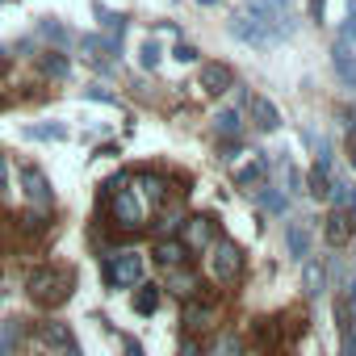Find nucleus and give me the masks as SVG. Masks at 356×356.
I'll return each mask as SVG.
<instances>
[{"label": "nucleus", "mask_w": 356, "mask_h": 356, "mask_svg": "<svg viewBox=\"0 0 356 356\" xmlns=\"http://www.w3.org/2000/svg\"><path fill=\"white\" fill-rule=\"evenodd\" d=\"M348 163L356 168V130H348Z\"/></svg>", "instance_id": "nucleus-35"}, {"label": "nucleus", "mask_w": 356, "mask_h": 356, "mask_svg": "<svg viewBox=\"0 0 356 356\" xmlns=\"http://www.w3.org/2000/svg\"><path fill=\"white\" fill-rule=\"evenodd\" d=\"M189 252L193 248H206V243H214V218H189V235L181 239Z\"/></svg>", "instance_id": "nucleus-11"}, {"label": "nucleus", "mask_w": 356, "mask_h": 356, "mask_svg": "<svg viewBox=\"0 0 356 356\" xmlns=\"http://www.w3.org/2000/svg\"><path fill=\"white\" fill-rule=\"evenodd\" d=\"M202 88H206L210 97H222L227 88H235L231 67H227V63H206V67H202Z\"/></svg>", "instance_id": "nucleus-8"}, {"label": "nucleus", "mask_w": 356, "mask_h": 356, "mask_svg": "<svg viewBox=\"0 0 356 356\" xmlns=\"http://www.w3.org/2000/svg\"><path fill=\"white\" fill-rule=\"evenodd\" d=\"M42 227H47V214H42V210H30V214L22 218V231H30V235H38Z\"/></svg>", "instance_id": "nucleus-28"}, {"label": "nucleus", "mask_w": 356, "mask_h": 356, "mask_svg": "<svg viewBox=\"0 0 356 356\" xmlns=\"http://www.w3.org/2000/svg\"><path fill=\"white\" fill-rule=\"evenodd\" d=\"M105 197H109L113 227H122V231H138V227L147 222V206L138 202V193H134V189H126V181H122V176L105 185Z\"/></svg>", "instance_id": "nucleus-3"}, {"label": "nucleus", "mask_w": 356, "mask_h": 356, "mask_svg": "<svg viewBox=\"0 0 356 356\" xmlns=\"http://www.w3.org/2000/svg\"><path fill=\"white\" fill-rule=\"evenodd\" d=\"M252 118H256V126H260V130H277V126H281L277 105H273V101H264V97H256V101H252Z\"/></svg>", "instance_id": "nucleus-14"}, {"label": "nucleus", "mask_w": 356, "mask_h": 356, "mask_svg": "<svg viewBox=\"0 0 356 356\" xmlns=\"http://www.w3.org/2000/svg\"><path fill=\"white\" fill-rule=\"evenodd\" d=\"M256 343H260L264 352H277L281 331H277V323H273V318H260V323H256Z\"/></svg>", "instance_id": "nucleus-18"}, {"label": "nucleus", "mask_w": 356, "mask_h": 356, "mask_svg": "<svg viewBox=\"0 0 356 356\" xmlns=\"http://www.w3.org/2000/svg\"><path fill=\"white\" fill-rule=\"evenodd\" d=\"M289 30H293V17L281 13L273 0H243V5L235 9V17H231V34H235L239 42L256 47V51L277 47Z\"/></svg>", "instance_id": "nucleus-1"}, {"label": "nucleus", "mask_w": 356, "mask_h": 356, "mask_svg": "<svg viewBox=\"0 0 356 356\" xmlns=\"http://www.w3.org/2000/svg\"><path fill=\"white\" fill-rule=\"evenodd\" d=\"M176 59H181V63H189V59H197V51H193V47H185V42H181V47H176Z\"/></svg>", "instance_id": "nucleus-34"}, {"label": "nucleus", "mask_w": 356, "mask_h": 356, "mask_svg": "<svg viewBox=\"0 0 356 356\" xmlns=\"http://www.w3.org/2000/svg\"><path fill=\"white\" fill-rule=\"evenodd\" d=\"M343 306H348V318H352V327H356V281H352V289H348V302H343Z\"/></svg>", "instance_id": "nucleus-32"}, {"label": "nucleus", "mask_w": 356, "mask_h": 356, "mask_svg": "<svg viewBox=\"0 0 356 356\" xmlns=\"http://www.w3.org/2000/svg\"><path fill=\"white\" fill-rule=\"evenodd\" d=\"M0 105H5V92H0Z\"/></svg>", "instance_id": "nucleus-39"}, {"label": "nucleus", "mask_w": 356, "mask_h": 356, "mask_svg": "<svg viewBox=\"0 0 356 356\" xmlns=\"http://www.w3.org/2000/svg\"><path fill=\"white\" fill-rule=\"evenodd\" d=\"M30 138H63V126H34Z\"/></svg>", "instance_id": "nucleus-29"}, {"label": "nucleus", "mask_w": 356, "mask_h": 356, "mask_svg": "<svg viewBox=\"0 0 356 356\" xmlns=\"http://www.w3.org/2000/svg\"><path fill=\"white\" fill-rule=\"evenodd\" d=\"M306 285H310V293H323V264L318 260H306Z\"/></svg>", "instance_id": "nucleus-27"}, {"label": "nucleus", "mask_w": 356, "mask_h": 356, "mask_svg": "<svg viewBox=\"0 0 356 356\" xmlns=\"http://www.w3.org/2000/svg\"><path fill=\"white\" fill-rule=\"evenodd\" d=\"M206 356H243V339L235 335V331H222L214 343H210V352Z\"/></svg>", "instance_id": "nucleus-16"}, {"label": "nucleus", "mask_w": 356, "mask_h": 356, "mask_svg": "<svg viewBox=\"0 0 356 356\" xmlns=\"http://www.w3.org/2000/svg\"><path fill=\"white\" fill-rule=\"evenodd\" d=\"M143 281V256L138 252H113L105 256V285L109 289H130Z\"/></svg>", "instance_id": "nucleus-4"}, {"label": "nucleus", "mask_w": 356, "mask_h": 356, "mask_svg": "<svg viewBox=\"0 0 356 356\" xmlns=\"http://www.w3.org/2000/svg\"><path fill=\"white\" fill-rule=\"evenodd\" d=\"M155 63H159V47L147 42V47H143V67H155Z\"/></svg>", "instance_id": "nucleus-31"}, {"label": "nucleus", "mask_w": 356, "mask_h": 356, "mask_svg": "<svg viewBox=\"0 0 356 356\" xmlns=\"http://www.w3.org/2000/svg\"><path fill=\"white\" fill-rule=\"evenodd\" d=\"M22 185H26V197H30L34 206H42V210H47V206L55 202V193H51V181H47V176H42L34 163H30V168H22Z\"/></svg>", "instance_id": "nucleus-7"}, {"label": "nucleus", "mask_w": 356, "mask_h": 356, "mask_svg": "<svg viewBox=\"0 0 356 356\" xmlns=\"http://www.w3.org/2000/svg\"><path fill=\"white\" fill-rule=\"evenodd\" d=\"M348 235H352V218H348V210H335L327 218V243H348Z\"/></svg>", "instance_id": "nucleus-15"}, {"label": "nucleus", "mask_w": 356, "mask_h": 356, "mask_svg": "<svg viewBox=\"0 0 356 356\" xmlns=\"http://www.w3.org/2000/svg\"><path fill=\"white\" fill-rule=\"evenodd\" d=\"M197 5H214V0H197Z\"/></svg>", "instance_id": "nucleus-38"}, {"label": "nucleus", "mask_w": 356, "mask_h": 356, "mask_svg": "<svg viewBox=\"0 0 356 356\" xmlns=\"http://www.w3.org/2000/svg\"><path fill=\"white\" fill-rule=\"evenodd\" d=\"M138 189H143V197H147L151 206H159V202H163V181H159V176H151V172H147V176H138Z\"/></svg>", "instance_id": "nucleus-22"}, {"label": "nucleus", "mask_w": 356, "mask_h": 356, "mask_svg": "<svg viewBox=\"0 0 356 356\" xmlns=\"http://www.w3.org/2000/svg\"><path fill=\"white\" fill-rule=\"evenodd\" d=\"M239 126H243V118H239L235 109H222V113L214 118V130H218V134H239Z\"/></svg>", "instance_id": "nucleus-24"}, {"label": "nucleus", "mask_w": 356, "mask_h": 356, "mask_svg": "<svg viewBox=\"0 0 356 356\" xmlns=\"http://www.w3.org/2000/svg\"><path fill=\"white\" fill-rule=\"evenodd\" d=\"M239 268H243V252H239L231 239H218V243L210 248V277L222 281V285H231V281L239 277Z\"/></svg>", "instance_id": "nucleus-5"}, {"label": "nucleus", "mask_w": 356, "mask_h": 356, "mask_svg": "<svg viewBox=\"0 0 356 356\" xmlns=\"http://www.w3.org/2000/svg\"><path fill=\"white\" fill-rule=\"evenodd\" d=\"M26 289H30V298L38 306H63L72 298V289H76V273L72 268H59V264H47V268H38L26 281Z\"/></svg>", "instance_id": "nucleus-2"}, {"label": "nucleus", "mask_w": 356, "mask_h": 356, "mask_svg": "<svg viewBox=\"0 0 356 356\" xmlns=\"http://www.w3.org/2000/svg\"><path fill=\"white\" fill-rule=\"evenodd\" d=\"M155 260H159L163 268H181V264L189 260V248H185L181 239H159V243H155Z\"/></svg>", "instance_id": "nucleus-10"}, {"label": "nucleus", "mask_w": 356, "mask_h": 356, "mask_svg": "<svg viewBox=\"0 0 356 356\" xmlns=\"http://www.w3.org/2000/svg\"><path fill=\"white\" fill-rule=\"evenodd\" d=\"M9 185V163H5V155H0V189Z\"/></svg>", "instance_id": "nucleus-36"}, {"label": "nucleus", "mask_w": 356, "mask_h": 356, "mask_svg": "<svg viewBox=\"0 0 356 356\" xmlns=\"http://www.w3.org/2000/svg\"><path fill=\"white\" fill-rule=\"evenodd\" d=\"M264 181H268V163H264L260 155H252L248 163L235 168V185H239V189H260Z\"/></svg>", "instance_id": "nucleus-9"}, {"label": "nucleus", "mask_w": 356, "mask_h": 356, "mask_svg": "<svg viewBox=\"0 0 356 356\" xmlns=\"http://www.w3.org/2000/svg\"><path fill=\"white\" fill-rule=\"evenodd\" d=\"M331 63H335V76L343 80V88H356V55H352V51H343V47L335 42Z\"/></svg>", "instance_id": "nucleus-12"}, {"label": "nucleus", "mask_w": 356, "mask_h": 356, "mask_svg": "<svg viewBox=\"0 0 356 356\" xmlns=\"http://www.w3.org/2000/svg\"><path fill=\"white\" fill-rule=\"evenodd\" d=\"M42 72L55 76V80H63V76H67V59H63L59 51H51V55H42Z\"/></svg>", "instance_id": "nucleus-25"}, {"label": "nucleus", "mask_w": 356, "mask_h": 356, "mask_svg": "<svg viewBox=\"0 0 356 356\" xmlns=\"http://www.w3.org/2000/svg\"><path fill=\"white\" fill-rule=\"evenodd\" d=\"M335 42H339L343 51H352V55H356V9H352V17L339 26V38H335Z\"/></svg>", "instance_id": "nucleus-26"}, {"label": "nucleus", "mask_w": 356, "mask_h": 356, "mask_svg": "<svg viewBox=\"0 0 356 356\" xmlns=\"http://www.w3.org/2000/svg\"><path fill=\"white\" fill-rule=\"evenodd\" d=\"M42 339H47L51 356H80L76 335H72V327H67V323H42Z\"/></svg>", "instance_id": "nucleus-6"}, {"label": "nucleus", "mask_w": 356, "mask_h": 356, "mask_svg": "<svg viewBox=\"0 0 356 356\" xmlns=\"http://www.w3.org/2000/svg\"><path fill=\"white\" fill-rule=\"evenodd\" d=\"M185 323H189L193 331L210 327V323H214V306H197V302H189V306H185Z\"/></svg>", "instance_id": "nucleus-20"}, {"label": "nucleus", "mask_w": 356, "mask_h": 356, "mask_svg": "<svg viewBox=\"0 0 356 356\" xmlns=\"http://www.w3.org/2000/svg\"><path fill=\"white\" fill-rule=\"evenodd\" d=\"M168 285H172L176 293H181V298H193V293H197V281H193V273H181V268H172Z\"/></svg>", "instance_id": "nucleus-21"}, {"label": "nucleus", "mask_w": 356, "mask_h": 356, "mask_svg": "<svg viewBox=\"0 0 356 356\" xmlns=\"http://www.w3.org/2000/svg\"><path fill=\"white\" fill-rule=\"evenodd\" d=\"M310 193H314V197H331V172H327V159H318L314 172H310Z\"/></svg>", "instance_id": "nucleus-19"}, {"label": "nucleus", "mask_w": 356, "mask_h": 356, "mask_svg": "<svg viewBox=\"0 0 356 356\" xmlns=\"http://www.w3.org/2000/svg\"><path fill=\"white\" fill-rule=\"evenodd\" d=\"M155 306H159V289H155V285H143V289L134 293V310H138V314H151Z\"/></svg>", "instance_id": "nucleus-23"}, {"label": "nucleus", "mask_w": 356, "mask_h": 356, "mask_svg": "<svg viewBox=\"0 0 356 356\" xmlns=\"http://www.w3.org/2000/svg\"><path fill=\"white\" fill-rule=\"evenodd\" d=\"M181 356H202V352H197V343H193V339H185V348H181Z\"/></svg>", "instance_id": "nucleus-37"}, {"label": "nucleus", "mask_w": 356, "mask_h": 356, "mask_svg": "<svg viewBox=\"0 0 356 356\" xmlns=\"http://www.w3.org/2000/svg\"><path fill=\"white\" fill-rule=\"evenodd\" d=\"M22 335H26V327H22L17 318H5V323H0V356H17Z\"/></svg>", "instance_id": "nucleus-13"}, {"label": "nucleus", "mask_w": 356, "mask_h": 356, "mask_svg": "<svg viewBox=\"0 0 356 356\" xmlns=\"http://www.w3.org/2000/svg\"><path fill=\"white\" fill-rule=\"evenodd\" d=\"M285 243H289V252H293L302 264L310 260V235H306L302 227H289V231H285Z\"/></svg>", "instance_id": "nucleus-17"}, {"label": "nucleus", "mask_w": 356, "mask_h": 356, "mask_svg": "<svg viewBox=\"0 0 356 356\" xmlns=\"http://www.w3.org/2000/svg\"><path fill=\"white\" fill-rule=\"evenodd\" d=\"M84 92H88V97H92V101H105V105H109V101H113V92H105V88H97V84H92V88H84Z\"/></svg>", "instance_id": "nucleus-33"}, {"label": "nucleus", "mask_w": 356, "mask_h": 356, "mask_svg": "<svg viewBox=\"0 0 356 356\" xmlns=\"http://www.w3.org/2000/svg\"><path fill=\"white\" fill-rule=\"evenodd\" d=\"M42 34H47V38H55V42H67L63 26H55V22H42Z\"/></svg>", "instance_id": "nucleus-30"}]
</instances>
